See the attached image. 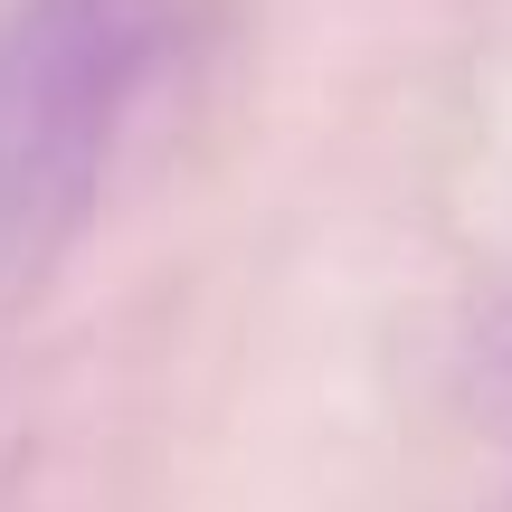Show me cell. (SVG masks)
Wrapping results in <instances>:
<instances>
[{
    "mask_svg": "<svg viewBox=\"0 0 512 512\" xmlns=\"http://www.w3.org/2000/svg\"><path fill=\"white\" fill-rule=\"evenodd\" d=\"M181 0H19L0 19V256L48 247L86 209Z\"/></svg>",
    "mask_w": 512,
    "mask_h": 512,
    "instance_id": "6da1fadb",
    "label": "cell"
},
{
    "mask_svg": "<svg viewBox=\"0 0 512 512\" xmlns=\"http://www.w3.org/2000/svg\"><path fill=\"white\" fill-rule=\"evenodd\" d=\"M475 418H484V437L512 446V313H494L475 342Z\"/></svg>",
    "mask_w": 512,
    "mask_h": 512,
    "instance_id": "7a4b0ae2",
    "label": "cell"
}]
</instances>
